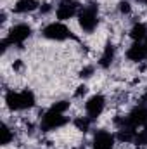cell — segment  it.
Wrapping results in <instances>:
<instances>
[{"instance_id":"cell-1","label":"cell","mask_w":147,"mask_h":149,"mask_svg":"<svg viewBox=\"0 0 147 149\" xmlns=\"http://www.w3.org/2000/svg\"><path fill=\"white\" fill-rule=\"evenodd\" d=\"M69 108V102L68 101H59L55 102L49 111L43 114L42 118V130L49 132V130H55L62 125H66L68 118L64 116V111Z\"/></svg>"},{"instance_id":"cell-2","label":"cell","mask_w":147,"mask_h":149,"mask_svg":"<svg viewBox=\"0 0 147 149\" xmlns=\"http://www.w3.org/2000/svg\"><path fill=\"white\" fill-rule=\"evenodd\" d=\"M5 102L12 111H23L35 106V95L31 90H21V92L9 90L5 94Z\"/></svg>"},{"instance_id":"cell-3","label":"cell","mask_w":147,"mask_h":149,"mask_svg":"<svg viewBox=\"0 0 147 149\" xmlns=\"http://www.w3.org/2000/svg\"><path fill=\"white\" fill-rule=\"evenodd\" d=\"M121 123H123L121 128H126V130H132V132L137 134L139 128L147 127V108L146 106H139V108H135L128 116L123 118Z\"/></svg>"},{"instance_id":"cell-4","label":"cell","mask_w":147,"mask_h":149,"mask_svg":"<svg viewBox=\"0 0 147 149\" xmlns=\"http://www.w3.org/2000/svg\"><path fill=\"white\" fill-rule=\"evenodd\" d=\"M78 23L83 31L92 33L97 24H99V14H97V5H87L80 10L78 14Z\"/></svg>"},{"instance_id":"cell-5","label":"cell","mask_w":147,"mask_h":149,"mask_svg":"<svg viewBox=\"0 0 147 149\" xmlns=\"http://www.w3.org/2000/svg\"><path fill=\"white\" fill-rule=\"evenodd\" d=\"M31 35V28L28 24H16L14 28H10L9 35L5 40H2V47L7 49V45H21L26 38Z\"/></svg>"},{"instance_id":"cell-6","label":"cell","mask_w":147,"mask_h":149,"mask_svg":"<svg viewBox=\"0 0 147 149\" xmlns=\"http://www.w3.org/2000/svg\"><path fill=\"white\" fill-rule=\"evenodd\" d=\"M42 35L45 38H49V40L62 42V40H66V38L71 37V31H69V28H68L66 24H62V23H50V24H47V26L43 28Z\"/></svg>"},{"instance_id":"cell-7","label":"cell","mask_w":147,"mask_h":149,"mask_svg":"<svg viewBox=\"0 0 147 149\" xmlns=\"http://www.w3.org/2000/svg\"><path fill=\"white\" fill-rule=\"evenodd\" d=\"M57 19L59 21H66L69 17H73L76 14H80V3L76 0H61L57 5Z\"/></svg>"},{"instance_id":"cell-8","label":"cell","mask_w":147,"mask_h":149,"mask_svg":"<svg viewBox=\"0 0 147 149\" xmlns=\"http://www.w3.org/2000/svg\"><path fill=\"white\" fill-rule=\"evenodd\" d=\"M104 106H106V99H104V95L97 94V95H92V97L87 101V104H85V111H87V114H88L90 120H94V118L101 116V113L104 111Z\"/></svg>"},{"instance_id":"cell-9","label":"cell","mask_w":147,"mask_h":149,"mask_svg":"<svg viewBox=\"0 0 147 149\" xmlns=\"http://www.w3.org/2000/svg\"><path fill=\"white\" fill-rule=\"evenodd\" d=\"M114 135L106 130H97L94 135V149H112Z\"/></svg>"},{"instance_id":"cell-10","label":"cell","mask_w":147,"mask_h":149,"mask_svg":"<svg viewBox=\"0 0 147 149\" xmlns=\"http://www.w3.org/2000/svg\"><path fill=\"white\" fill-rule=\"evenodd\" d=\"M126 57L130 61H142L147 57V43L142 42H135L128 50H126Z\"/></svg>"},{"instance_id":"cell-11","label":"cell","mask_w":147,"mask_h":149,"mask_svg":"<svg viewBox=\"0 0 147 149\" xmlns=\"http://www.w3.org/2000/svg\"><path fill=\"white\" fill-rule=\"evenodd\" d=\"M38 9L37 0H17L14 5V12H31Z\"/></svg>"},{"instance_id":"cell-12","label":"cell","mask_w":147,"mask_h":149,"mask_svg":"<svg viewBox=\"0 0 147 149\" xmlns=\"http://www.w3.org/2000/svg\"><path fill=\"white\" fill-rule=\"evenodd\" d=\"M130 35H132V38H133V42H144V40L147 38V26L142 24V23H137V24L132 28Z\"/></svg>"},{"instance_id":"cell-13","label":"cell","mask_w":147,"mask_h":149,"mask_svg":"<svg viewBox=\"0 0 147 149\" xmlns=\"http://www.w3.org/2000/svg\"><path fill=\"white\" fill-rule=\"evenodd\" d=\"M112 57H114V47H112V45H107V47L104 49V54H102L99 64H101L102 68H109L111 63H112Z\"/></svg>"},{"instance_id":"cell-14","label":"cell","mask_w":147,"mask_h":149,"mask_svg":"<svg viewBox=\"0 0 147 149\" xmlns=\"http://www.w3.org/2000/svg\"><path fill=\"white\" fill-rule=\"evenodd\" d=\"M12 141V134H10V130L7 128V127H3V130H2V144L5 146V144H9Z\"/></svg>"},{"instance_id":"cell-15","label":"cell","mask_w":147,"mask_h":149,"mask_svg":"<svg viewBox=\"0 0 147 149\" xmlns=\"http://www.w3.org/2000/svg\"><path fill=\"white\" fill-rule=\"evenodd\" d=\"M88 121H90V118H78V120H74V123H76V127L80 130H87L88 128Z\"/></svg>"},{"instance_id":"cell-16","label":"cell","mask_w":147,"mask_h":149,"mask_svg":"<svg viewBox=\"0 0 147 149\" xmlns=\"http://www.w3.org/2000/svg\"><path fill=\"white\" fill-rule=\"evenodd\" d=\"M119 10L125 12V14H128V12H130V3H128V2H121V3H119Z\"/></svg>"},{"instance_id":"cell-17","label":"cell","mask_w":147,"mask_h":149,"mask_svg":"<svg viewBox=\"0 0 147 149\" xmlns=\"http://www.w3.org/2000/svg\"><path fill=\"white\" fill-rule=\"evenodd\" d=\"M92 71H94V68H85V70H81V74L80 76H90Z\"/></svg>"},{"instance_id":"cell-18","label":"cell","mask_w":147,"mask_h":149,"mask_svg":"<svg viewBox=\"0 0 147 149\" xmlns=\"http://www.w3.org/2000/svg\"><path fill=\"white\" fill-rule=\"evenodd\" d=\"M144 101H147V94H146V95H144Z\"/></svg>"},{"instance_id":"cell-19","label":"cell","mask_w":147,"mask_h":149,"mask_svg":"<svg viewBox=\"0 0 147 149\" xmlns=\"http://www.w3.org/2000/svg\"><path fill=\"white\" fill-rule=\"evenodd\" d=\"M142 2H144V3H147V0H142Z\"/></svg>"}]
</instances>
